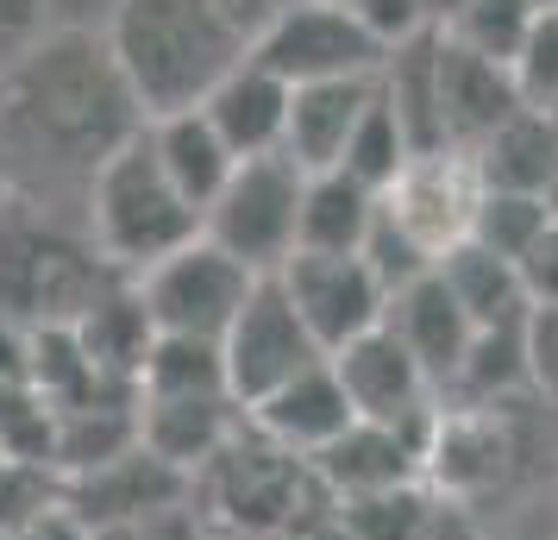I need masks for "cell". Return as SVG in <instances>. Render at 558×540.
Returning <instances> with one entry per match:
<instances>
[{
    "label": "cell",
    "instance_id": "41",
    "mask_svg": "<svg viewBox=\"0 0 558 540\" xmlns=\"http://www.w3.org/2000/svg\"><path fill=\"white\" fill-rule=\"evenodd\" d=\"M302 540H357V535H352V528H345V521H339V509H332L327 521H320V528H307Z\"/></svg>",
    "mask_w": 558,
    "mask_h": 540
},
{
    "label": "cell",
    "instance_id": "39",
    "mask_svg": "<svg viewBox=\"0 0 558 540\" xmlns=\"http://www.w3.org/2000/svg\"><path fill=\"white\" fill-rule=\"evenodd\" d=\"M220 7H227L232 20H239V32H245V38H257V32L270 26V20H282L295 0H220Z\"/></svg>",
    "mask_w": 558,
    "mask_h": 540
},
{
    "label": "cell",
    "instance_id": "45",
    "mask_svg": "<svg viewBox=\"0 0 558 540\" xmlns=\"http://www.w3.org/2000/svg\"><path fill=\"white\" fill-rule=\"evenodd\" d=\"M546 120H553V127H558V107H546Z\"/></svg>",
    "mask_w": 558,
    "mask_h": 540
},
{
    "label": "cell",
    "instance_id": "1",
    "mask_svg": "<svg viewBox=\"0 0 558 540\" xmlns=\"http://www.w3.org/2000/svg\"><path fill=\"white\" fill-rule=\"evenodd\" d=\"M132 132H145V113L101 32L57 26L0 70V152L13 177L51 170L82 177L88 189V177Z\"/></svg>",
    "mask_w": 558,
    "mask_h": 540
},
{
    "label": "cell",
    "instance_id": "34",
    "mask_svg": "<svg viewBox=\"0 0 558 540\" xmlns=\"http://www.w3.org/2000/svg\"><path fill=\"white\" fill-rule=\"evenodd\" d=\"M352 7H357V20L377 32L383 51H396V45H408V38L433 32V20H439L433 0H352Z\"/></svg>",
    "mask_w": 558,
    "mask_h": 540
},
{
    "label": "cell",
    "instance_id": "16",
    "mask_svg": "<svg viewBox=\"0 0 558 540\" xmlns=\"http://www.w3.org/2000/svg\"><path fill=\"white\" fill-rule=\"evenodd\" d=\"M245 428L232 396H138V440L182 478H202Z\"/></svg>",
    "mask_w": 558,
    "mask_h": 540
},
{
    "label": "cell",
    "instance_id": "9",
    "mask_svg": "<svg viewBox=\"0 0 558 540\" xmlns=\"http://www.w3.org/2000/svg\"><path fill=\"white\" fill-rule=\"evenodd\" d=\"M277 284L289 289L295 314L307 321V334L320 339L327 359L389 321V289L364 264V252H295Z\"/></svg>",
    "mask_w": 558,
    "mask_h": 540
},
{
    "label": "cell",
    "instance_id": "2",
    "mask_svg": "<svg viewBox=\"0 0 558 540\" xmlns=\"http://www.w3.org/2000/svg\"><path fill=\"white\" fill-rule=\"evenodd\" d=\"M101 38L145 120L202 107L252 51L220 0H113Z\"/></svg>",
    "mask_w": 558,
    "mask_h": 540
},
{
    "label": "cell",
    "instance_id": "14",
    "mask_svg": "<svg viewBox=\"0 0 558 540\" xmlns=\"http://www.w3.org/2000/svg\"><path fill=\"white\" fill-rule=\"evenodd\" d=\"M439 107H446V139L452 152H477L496 132L527 107L521 82H514V63L502 57H483L471 45H458L452 32L439 26Z\"/></svg>",
    "mask_w": 558,
    "mask_h": 540
},
{
    "label": "cell",
    "instance_id": "24",
    "mask_svg": "<svg viewBox=\"0 0 558 540\" xmlns=\"http://www.w3.org/2000/svg\"><path fill=\"white\" fill-rule=\"evenodd\" d=\"M433 271H439V284L452 289L458 309L471 314L477 327H508V321H527L533 314L527 284H521V264L496 257L489 245H477V239H458Z\"/></svg>",
    "mask_w": 558,
    "mask_h": 540
},
{
    "label": "cell",
    "instance_id": "6",
    "mask_svg": "<svg viewBox=\"0 0 558 540\" xmlns=\"http://www.w3.org/2000/svg\"><path fill=\"white\" fill-rule=\"evenodd\" d=\"M252 57H264L295 88H314V82H371L389 63L377 32L364 26L357 7H345V0H295L282 20H270L252 38Z\"/></svg>",
    "mask_w": 558,
    "mask_h": 540
},
{
    "label": "cell",
    "instance_id": "5",
    "mask_svg": "<svg viewBox=\"0 0 558 540\" xmlns=\"http://www.w3.org/2000/svg\"><path fill=\"white\" fill-rule=\"evenodd\" d=\"M302 195L307 177L289 157H245L207 207L202 232L252 277H282V264L302 252Z\"/></svg>",
    "mask_w": 558,
    "mask_h": 540
},
{
    "label": "cell",
    "instance_id": "38",
    "mask_svg": "<svg viewBox=\"0 0 558 540\" xmlns=\"http://www.w3.org/2000/svg\"><path fill=\"white\" fill-rule=\"evenodd\" d=\"M421 540H489V535H483L477 509H464V503H446V496H439V509H433V521H427V535Z\"/></svg>",
    "mask_w": 558,
    "mask_h": 540
},
{
    "label": "cell",
    "instance_id": "3",
    "mask_svg": "<svg viewBox=\"0 0 558 540\" xmlns=\"http://www.w3.org/2000/svg\"><path fill=\"white\" fill-rule=\"evenodd\" d=\"M202 239V207L182 195L157 164L151 132H132L120 152L88 177V245L120 271L145 277L151 264L177 257Z\"/></svg>",
    "mask_w": 558,
    "mask_h": 540
},
{
    "label": "cell",
    "instance_id": "12",
    "mask_svg": "<svg viewBox=\"0 0 558 540\" xmlns=\"http://www.w3.org/2000/svg\"><path fill=\"white\" fill-rule=\"evenodd\" d=\"M483 202V177L477 164L464 152H433V157H414L402 170V182L383 195L389 220L402 232H414L421 245L433 252V264L452 252L458 239H471V214Z\"/></svg>",
    "mask_w": 558,
    "mask_h": 540
},
{
    "label": "cell",
    "instance_id": "35",
    "mask_svg": "<svg viewBox=\"0 0 558 540\" xmlns=\"http://www.w3.org/2000/svg\"><path fill=\"white\" fill-rule=\"evenodd\" d=\"M527 371H533V396L558 409V309L527 314Z\"/></svg>",
    "mask_w": 558,
    "mask_h": 540
},
{
    "label": "cell",
    "instance_id": "21",
    "mask_svg": "<svg viewBox=\"0 0 558 540\" xmlns=\"http://www.w3.org/2000/svg\"><path fill=\"white\" fill-rule=\"evenodd\" d=\"M521 396H533V371H527V321L508 327H477L471 352L458 364L446 409H514Z\"/></svg>",
    "mask_w": 558,
    "mask_h": 540
},
{
    "label": "cell",
    "instance_id": "25",
    "mask_svg": "<svg viewBox=\"0 0 558 540\" xmlns=\"http://www.w3.org/2000/svg\"><path fill=\"white\" fill-rule=\"evenodd\" d=\"M138 446V389H120V396H101V403H82V409H57V484L76 478V471H95V465L120 459Z\"/></svg>",
    "mask_w": 558,
    "mask_h": 540
},
{
    "label": "cell",
    "instance_id": "23",
    "mask_svg": "<svg viewBox=\"0 0 558 540\" xmlns=\"http://www.w3.org/2000/svg\"><path fill=\"white\" fill-rule=\"evenodd\" d=\"M76 339L88 346V359L101 364L107 384H126L138 389V371H145V352H151V314H145V296H138V284L132 277H120V284L107 289L95 309L76 321Z\"/></svg>",
    "mask_w": 558,
    "mask_h": 540
},
{
    "label": "cell",
    "instance_id": "36",
    "mask_svg": "<svg viewBox=\"0 0 558 540\" xmlns=\"http://www.w3.org/2000/svg\"><path fill=\"white\" fill-rule=\"evenodd\" d=\"M521 284H527L533 309H558V214H553V227L533 239V252L521 257Z\"/></svg>",
    "mask_w": 558,
    "mask_h": 540
},
{
    "label": "cell",
    "instance_id": "42",
    "mask_svg": "<svg viewBox=\"0 0 558 540\" xmlns=\"http://www.w3.org/2000/svg\"><path fill=\"white\" fill-rule=\"evenodd\" d=\"M7 195H13V164H7V152H0V207H7Z\"/></svg>",
    "mask_w": 558,
    "mask_h": 540
},
{
    "label": "cell",
    "instance_id": "18",
    "mask_svg": "<svg viewBox=\"0 0 558 540\" xmlns=\"http://www.w3.org/2000/svg\"><path fill=\"white\" fill-rule=\"evenodd\" d=\"M389 327H396V339H402L408 352L421 359V371L433 377L439 403H446V389H452L458 364H464L471 339H477V321L458 309V296L439 284V271L389 296Z\"/></svg>",
    "mask_w": 558,
    "mask_h": 540
},
{
    "label": "cell",
    "instance_id": "47",
    "mask_svg": "<svg viewBox=\"0 0 558 540\" xmlns=\"http://www.w3.org/2000/svg\"><path fill=\"white\" fill-rule=\"evenodd\" d=\"M345 7H352V0H345Z\"/></svg>",
    "mask_w": 558,
    "mask_h": 540
},
{
    "label": "cell",
    "instance_id": "27",
    "mask_svg": "<svg viewBox=\"0 0 558 540\" xmlns=\"http://www.w3.org/2000/svg\"><path fill=\"white\" fill-rule=\"evenodd\" d=\"M138 396H232L227 352L214 339H177L157 334L138 371ZM239 403V396H232Z\"/></svg>",
    "mask_w": 558,
    "mask_h": 540
},
{
    "label": "cell",
    "instance_id": "17",
    "mask_svg": "<svg viewBox=\"0 0 558 540\" xmlns=\"http://www.w3.org/2000/svg\"><path fill=\"white\" fill-rule=\"evenodd\" d=\"M245 421H252L257 434H270L277 446L314 459V453H327L332 440L352 428L357 409H352V396H345V384H339V371L327 359V364H314V371H302L295 384L270 389L264 403H252Z\"/></svg>",
    "mask_w": 558,
    "mask_h": 540
},
{
    "label": "cell",
    "instance_id": "19",
    "mask_svg": "<svg viewBox=\"0 0 558 540\" xmlns=\"http://www.w3.org/2000/svg\"><path fill=\"white\" fill-rule=\"evenodd\" d=\"M371 101H377V76L371 82H314V88H295L282 157H289L302 177L339 170L345 152H352V132L364 127V113H371Z\"/></svg>",
    "mask_w": 558,
    "mask_h": 540
},
{
    "label": "cell",
    "instance_id": "7",
    "mask_svg": "<svg viewBox=\"0 0 558 540\" xmlns=\"http://www.w3.org/2000/svg\"><path fill=\"white\" fill-rule=\"evenodd\" d=\"M138 296H145V314H151L157 334H177V339H220L232 334V321L239 309L252 302V289L264 277H252L239 257H227L214 239H195V245H182L177 257H163L151 264L145 277H132Z\"/></svg>",
    "mask_w": 558,
    "mask_h": 540
},
{
    "label": "cell",
    "instance_id": "37",
    "mask_svg": "<svg viewBox=\"0 0 558 540\" xmlns=\"http://www.w3.org/2000/svg\"><path fill=\"white\" fill-rule=\"evenodd\" d=\"M45 38V0H0V70Z\"/></svg>",
    "mask_w": 558,
    "mask_h": 540
},
{
    "label": "cell",
    "instance_id": "11",
    "mask_svg": "<svg viewBox=\"0 0 558 540\" xmlns=\"http://www.w3.org/2000/svg\"><path fill=\"white\" fill-rule=\"evenodd\" d=\"M170 503H195V478H182L177 465H163L145 440L132 453H120V459L95 465V471L63 478V515L76 521L82 535L113 528V521H138V515L170 509Z\"/></svg>",
    "mask_w": 558,
    "mask_h": 540
},
{
    "label": "cell",
    "instance_id": "31",
    "mask_svg": "<svg viewBox=\"0 0 558 540\" xmlns=\"http://www.w3.org/2000/svg\"><path fill=\"white\" fill-rule=\"evenodd\" d=\"M539 7H546V0H464L452 20H446V32H452L458 45H471V51L514 63L521 38H527L533 20H539Z\"/></svg>",
    "mask_w": 558,
    "mask_h": 540
},
{
    "label": "cell",
    "instance_id": "29",
    "mask_svg": "<svg viewBox=\"0 0 558 540\" xmlns=\"http://www.w3.org/2000/svg\"><path fill=\"white\" fill-rule=\"evenodd\" d=\"M414 164V145H408V132L396 127V113H389V101H371V113H364V127L352 132V152H345V177H357L364 189H377V195H389L396 182H402V170Z\"/></svg>",
    "mask_w": 558,
    "mask_h": 540
},
{
    "label": "cell",
    "instance_id": "40",
    "mask_svg": "<svg viewBox=\"0 0 558 540\" xmlns=\"http://www.w3.org/2000/svg\"><path fill=\"white\" fill-rule=\"evenodd\" d=\"M0 540H82V528L63 509L38 515V521H20V528H0Z\"/></svg>",
    "mask_w": 558,
    "mask_h": 540
},
{
    "label": "cell",
    "instance_id": "44",
    "mask_svg": "<svg viewBox=\"0 0 558 540\" xmlns=\"http://www.w3.org/2000/svg\"><path fill=\"white\" fill-rule=\"evenodd\" d=\"M546 202H553V214H558V182H553V195H546Z\"/></svg>",
    "mask_w": 558,
    "mask_h": 540
},
{
    "label": "cell",
    "instance_id": "26",
    "mask_svg": "<svg viewBox=\"0 0 558 540\" xmlns=\"http://www.w3.org/2000/svg\"><path fill=\"white\" fill-rule=\"evenodd\" d=\"M383 195L364 189L345 170H320L307 177L302 195V252H364V239L377 227Z\"/></svg>",
    "mask_w": 558,
    "mask_h": 540
},
{
    "label": "cell",
    "instance_id": "10",
    "mask_svg": "<svg viewBox=\"0 0 558 540\" xmlns=\"http://www.w3.org/2000/svg\"><path fill=\"white\" fill-rule=\"evenodd\" d=\"M332 371L352 396L357 421H383V428H427L433 415L446 409L433 377L421 371V359L408 352L396 327L383 321L377 334L352 339L345 352H332Z\"/></svg>",
    "mask_w": 558,
    "mask_h": 540
},
{
    "label": "cell",
    "instance_id": "13",
    "mask_svg": "<svg viewBox=\"0 0 558 540\" xmlns=\"http://www.w3.org/2000/svg\"><path fill=\"white\" fill-rule=\"evenodd\" d=\"M433 415L427 428H383V421H352L327 453H314L320 484L332 503H357V496H383L402 484H427V446H433Z\"/></svg>",
    "mask_w": 558,
    "mask_h": 540
},
{
    "label": "cell",
    "instance_id": "28",
    "mask_svg": "<svg viewBox=\"0 0 558 540\" xmlns=\"http://www.w3.org/2000/svg\"><path fill=\"white\" fill-rule=\"evenodd\" d=\"M553 227V202L546 195H508V189H483L477 214H471V239L489 245L496 257L521 264L533 252V239Z\"/></svg>",
    "mask_w": 558,
    "mask_h": 540
},
{
    "label": "cell",
    "instance_id": "22",
    "mask_svg": "<svg viewBox=\"0 0 558 540\" xmlns=\"http://www.w3.org/2000/svg\"><path fill=\"white\" fill-rule=\"evenodd\" d=\"M483 189H508V195H553L558 182V127L546 107H521L489 145L471 152Z\"/></svg>",
    "mask_w": 558,
    "mask_h": 540
},
{
    "label": "cell",
    "instance_id": "20",
    "mask_svg": "<svg viewBox=\"0 0 558 540\" xmlns=\"http://www.w3.org/2000/svg\"><path fill=\"white\" fill-rule=\"evenodd\" d=\"M145 132H151L157 164L170 170V182L202 207V220H207V207L220 202V189H227L232 170H239L232 145L214 132V120H207L202 107H189V113H163V120H145Z\"/></svg>",
    "mask_w": 558,
    "mask_h": 540
},
{
    "label": "cell",
    "instance_id": "30",
    "mask_svg": "<svg viewBox=\"0 0 558 540\" xmlns=\"http://www.w3.org/2000/svg\"><path fill=\"white\" fill-rule=\"evenodd\" d=\"M433 509H439L433 484H402V490H383V496L339 503V521H345L357 540H421Z\"/></svg>",
    "mask_w": 558,
    "mask_h": 540
},
{
    "label": "cell",
    "instance_id": "43",
    "mask_svg": "<svg viewBox=\"0 0 558 540\" xmlns=\"http://www.w3.org/2000/svg\"><path fill=\"white\" fill-rule=\"evenodd\" d=\"M207 540H270V535H232V528H207Z\"/></svg>",
    "mask_w": 558,
    "mask_h": 540
},
{
    "label": "cell",
    "instance_id": "32",
    "mask_svg": "<svg viewBox=\"0 0 558 540\" xmlns=\"http://www.w3.org/2000/svg\"><path fill=\"white\" fill-rule=\"evenodd\" d=\"M514 82H521L527 107H558V7H539L533 32L521 38V51H514Z\"/></svg>",
    "mask_w": 558,
    "mask_h": 540
},
{
    "label": "cell",
    "instance_id": "46",
    "mask_svg": "<svg viewBox=\"0 0 558 540\" xmlns=\"http://www.w3.org/2000/svg\"><path fill=\"white\" fill-rule=\"evenodd\" d=\"M546 7H558V0H546Z\"/></svg>",
    "mask_w": 558,
    "mask_h": 540
},
{
    "label": "cell",
    "instance_id": "15",
    "mask_svg": "<svg viewBox=\"0 0 558 540\" xmlns=\"http://www.w3.org/2000/svg\"><path fill=\"white\" fill-rule=\"evenodd\" d=\"M289 107H295V82H282L264 57L245 51V63L232 70L214 95L202 101V113L214 120V132L232 145V157H282L289 139Z\"/></svg>",
    "mask_w": 558,
    "mask_h": 540
},
{
    "label": "cell",
    "instance_id": "8",
    "mask_svg": "<svg viewBox=\"0 0 558 540\" xmlns=\"http://www.w3.org/2000/svg\"><path fill=\"white\" fill-rule=\"evenodd\" d=\"M220 352H227V377H232L239 409H252L270 389L295 384L314 364H327L320 339L307 334V321L295 314V302H289V289H282L277 277H264V284L252 289V302L239 309L232 334L220 339Z\"/></svg>",
    "mask_w": 558,
    "mask_h": 540
},
{
    "label": "cell",
    "instance_id": "33",
    "mask_svg": "<svg viewBox=\"0 0 558 540\" xmlns=\"http://www.w3.org/2000/svg\"><path fill=\"white\" fill-rule=\"evenodd\" d=\"M82 540H207V515L202 503H170V509H151L138 521H113V528H95Z\"/></svg>",
    "mask_w": 558,
    "mask_h": 540
},
{
    "label": "cell",
    "instance_id": "4",
    "mask_svg": "<svg viewBox=\"0 0 558 540\" xmlns=\"http://www.w3.org/2000/svg\"><path fill=\"white\" fill-rule=\"evenodd\" d=\"M195 503H202L207 528H232V535H270V540H302L307 528H320L339 503L320 484L314 459L277 446L270 434H257L252 421L239 428L220 459L195 478Z\"/></svg>",
    "mask_w": 558,
    "mask_h": 540
}]
</instances>
